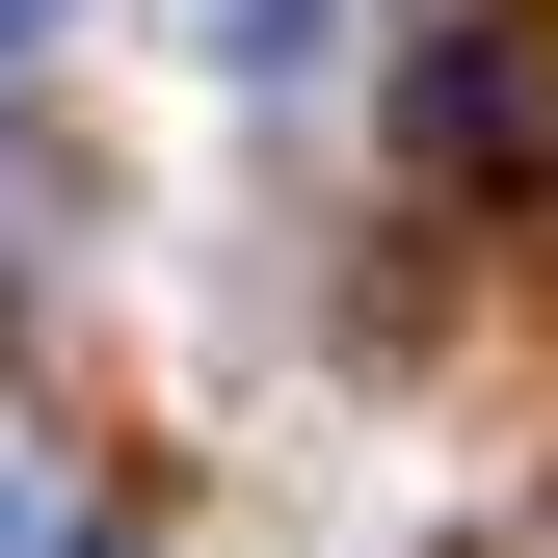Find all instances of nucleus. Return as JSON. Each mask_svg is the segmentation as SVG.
<instances>
[{
    "label": "nucleus",
    "instance_id": "obj_1",
    "mask_svg": "<svg viewBox=\"0 0 558 558\" xmlns=\"http://www.w3.org/2000/svg\"><path fill=\"white\" fill-rule=\"evenodd\" d=\"M426 160L452 186H532L558 160V27H532V0H478V27L426 53Z\"/></svg>",
    "mask_w": 558,
    "mask_h": 558
}]
</instances>
